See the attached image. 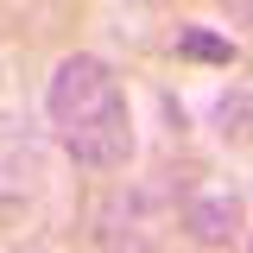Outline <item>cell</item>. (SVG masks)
I'll list each match as a JSON object with an SVG mask.
<instances>
[{
    "instance_id": "6da1fadb",
    "label": "cell",
    "mask_w": 253,
    "mask_h": 253,
    "mask_svg": "<svg viewBox=\"0 0 253 253\" xmlns=\"http://www.w3.org/2000/svg\"><path fill=\"white\" fill-rule=\"evenodd\" d=\"M44 121L83 171H121L133 158V114L121 76L89 51H70L44 83Z\"/></svg>"
},
{
    "instance_id": "277c9868",
    "label": "cell",
    "mask_w": 253,
    "mask_h": 253,
    "mask_svg": "<svg viewBox=\"0 0 253 253\" xmlns=\"http://www.w3.org/2000/svg\"><path fill=\"white\" fill-rule=\"evenodd\" d=\"M221 13H228L234 26H247V32H253V0H221Z\"/></svg>"
},
{
    "instance_id": "7a4b0ae2",
    "label": "cell",
    "mask_w": 253,
    "mask_h": 253,
    "mask_svg": "<svg viewBox=\"0 0 253 253\" xmlns=\"http://www.w3.org/2000/svg\"><path fill=\"white\" fill-rule=\"evenodd\" d=\"M190 228H196L203 241H228V234L241 228V196H234V190H221V196H203V203L190 209Z\"/></svg>"
},
{
    "instance_id": "3957f363",
    "label": "cell",
    "mask_w": 253,
    "mask_h": 253,
    "mask_svg": "<svg viewBox=\"0 0 253 253\" xmlns=\"http://www.w3.org/2000/svg\"><path fill=\"white\" fill-rule=\"evenodd\" d=\"M177 51H190V57H215V63H228L234 57V44H215V38H209V32H177Z\"/></svg>"
},
{
    "instance_id": "5b68a950",
    "label": "cell",
    "mask_w": 253,
    "mask_h": 253,
    "mask_svg": "<svg viewBox=\"0 0 253 253\" xmlns=\"http://www.w3.org/2000/svg\"><path fill=\"white\" fill-rule=\"evenodd\" d=\"M247 253H253V241H247Z\"/></svg>"
}]
</instances>
